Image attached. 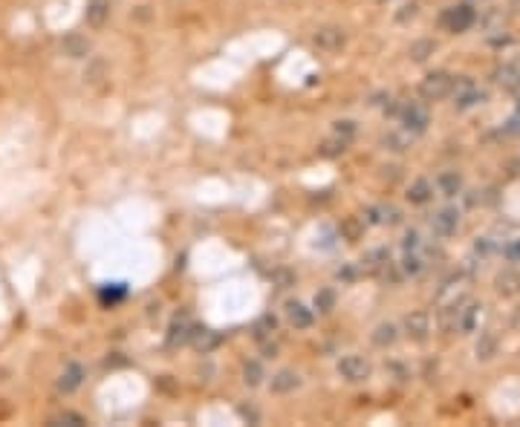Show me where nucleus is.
<instances>
[{"instance_id": "f257e3e1", "label": "nucleus", "mask_w": 520, "mask_h": 427, "mask_svg": "<svg viewBox=\"0 0 520 427\" xmlns=\"http://www.w3.org/2000/svg\"><path fill=\"white\" fill-rule=\"evenodd\" d=\"M457 90V78L451 73H431L425 75L420 93L428 98V101H440V98H448L451 93Z\"/></svg>"}, {"instance_id": "f03ea898", "label": "nucleus", "mask_w": 520, "mask_h": 427, "mask_svg": "<svg viewBox=\"0 0 520 427\" xmlns=\"http://www.w3.org/2000/svg\"><path fill=\"white\" fill-rule=\"evenodd\" d=\"M338 376L350 384H358V381H368L370 379V364L364 361L361 355H344L338 361Z\"/></svg>"}, {"instance_id": "7ed1b4c3", "label": "nucleus", "mask_w": 520, "mask_h": 427, "mask_svg": "<svg viewBox=\"0 0 520 427\" xmlns=\"http://www.w3.org/2000/svg\"><path fill=\"white\" fill-rule=\"evenodd\" d=\"M402 330H405V335L410 341H420V344L428 341V335H431V317H428V312H410L405 317Z\"/></svg>"}, {"instance_id": "20e7f679", "label": "nucleus", "mask_w": 520, "mask_h": 427, "mask_svg": "<svg viewBox=\"0 0 520 427\" xmlns=\"http://www.w3.org/2000/svg\"><path fill=\"white\" fill-rule=\"evenodd\" d=\"M402 125H405V130H410V133H425V127H428V113H425V107H420V104H405L402 107Z\"/></svg>"}, {"instance_id": "39448f33", "label": "nucleus", "mask_w": 520, "mask_h": 427, "mask_svg": "<svg viewBox=\"0 0 520 427\" xmlns=\"http://www.w3.org/2000/svg\"><path fill=\"white\" fill-rule=\"evenodd\" d=\"M316 46L321 49V52H338L341 46H344V29H338V26H324V29H318L316 32Z\"/></svg>"}, {"instance_id": "423d86ee", "label": "nucleus", "mask_w": 520, "mask_h": 427, "mask_svg": "<svg viewBox=\"0 0 520 427\" xmlns=\"http://www.w3.org/2000/svg\"><path fill=\"white\" fill-rule=\"evenodd\" d=\"M494 81H497L500 87L511 90V93H520V58H511V61H506L503 67H497Z\"/></svg>"}, {"instance_id": "0eeeda50", "label": "nucleus", "mask_w": 520, "mask_h": 427, "mask_svg": "<svg viewBox=\"0 0 520 427\" xmlns=\"http://www.w3.org/2000/svg\"><path fill=\"white\" fill-rule=\"evenodd\" d=\"M442 23H445L451 32H465L468 26L474 23V9H468V6L448 9V12H445V18H442Z\"/></svg>"}, {"instance_id": "6e6552de", "label": "nucleus", "mask_w": 520, "mask_h": 427, "mask_svg": "<svg viewBox=\"0 0 520 427\" xmlns=\"http://www.w3.org/2000/svg\"><path fill=\"white\" fill-rule=\"evenodd\" d=\"M61 52L67 58H87L90 56V41L84 35H78V32H70L61 41Z\"/></svg>"}, {"instance_id": "1a4fd4ad", "label": "nucleus", "mask_w": 520, "mask_h": 427, "mask_svg": "<svg viewBox=\"0 0 520 427\" xmlns=\"http://www.w3.org/2000/svg\"><path fill=\"white\" fill-rule=\"evenodd\" d=\"M431 226H434V231H437L440 237H448V234H454V231L459 228V214H457L454 208H442L437 217L431 220Z\"/></svg>"}, {"instance_id": "9d476101", "label": "nucleus", "mask_w": 520, "mask_h": 427, "mask_svg": "<svg viewBox=\"0 0 520 427\" xmlns=\"http://www.w3.org/2000/svg\"><path fill=\"white\" fill-rule=\"evenodd\" d=\"M81 384H84V367L81 364H70L61 372V379H58V390L61 393H76Z\"/></svg>"}, {"instance_id": "9b49d317", "label": "nucleus", "mask_w": 520, "mask_h": 427, "mask_svg": "<svg viewBox=\"0 0 520 427\" xmlns=\"http://www.w3.org/2000/svg\"><path fill=\"white\" fill-rule=\"evenodd\" d=\"M188 341H191L199 352H212V349L220 344V335H217V332H212V330H199V327H194Z\"/></svg>"}, {"instance_id": "f8f14e48", "label": "nucleus", "mask_w": 520, "mask_h": 427, "mask_svg": "<svg viewBox=\"0 0 520 427\" xmlns=\"http://www.w3.org/2000/svg\"><path fill=\"white\" fill-rule=\"evenodd\" d=\"M108 15H110V4H108V0H90L87 12H84V18H87L90 26H101L104 21H108Z\"/></svg>"}, {"instance_id": "ddd939ff", "label": "nucleus", "mask_w": 520, "mask_h": 427, "mask_svg": "<svg viewBox=\"0 0 520 427\" xmlns=\"http://www.w3.org/2000/svg\"><path fill=\"white\" fill-rule=\"evenodd\" d=\"M286 315H289V320L298 327V330H306V327H312V309H306L303 303H298V300H292V303H286Z\"/></svg>"}, {"instance_id": "4468645a", "label": "nucleus", "mask_w": 520, "mask_h": 427, "mask_svg": "<svg viewBox=\"0 0 520 427\" xmlns=\"http://www.w3.org/2000/svg\"><path fill=\"white\" fill-rule=\"evenodd\" d=\"M431 196H434V185H431L428 179H416V182L407 188V199H410L413 205H425Z\"/></svg>"}, {"instance_id": "2eb2a0df", "label": "nucleus", "mask_w": 520, "mask_h": 427, "mask_svg": "<svg viewBox=\"0 0 520 427\" xmlns=\"http://www.w3.org/2000/svg\"><path fill=\"white\" fill-rule=\"evenodd\" d=\"M298 384H301V379L295 376L292 369H281L278 376L272 379V393H292Z\"/></svg>"}, {"instance_id": "dca6fc26", "label": "nucleus", "mask_w": 520, "mask_h": 427, "mask_svg": "<svg viewBox=\"0 0 520 427\" xmlns=\"http://www.w3.org/2000/svg\"><path fill=\"white\" fill-rule=\"evenodd\" d=\"M264 379H266V372H264V367H260V361H246V367H243V381L249 387H257Z\"/></svg>"}, {"instance_id": "f3484780", "label": "nucleus", "mask_w": 520, "mask_h": 427, "mask_svg": "<svg viewBox=\"0 0 520 427\" xmlns=\"http://www.w3.org/2000/svg\"><path fill=\"white\" fill-rule=\"evenodd\" d=\"M191 330H194V327L188 324L185 317H177L174 324H171V335H168V341H171V344H185V341L191 338Z\"/></svg>"}, {"instance_id": "a211bd4d", "label": "nucleus", "mask_w": 520, "mask_h": 427, "mask_svg": "<svg viewBox=\"0 0 520 427\" xmlns=\"http://www.w3.org/2000/svg\"><path fill=\"white\" fill-rule=\"evenodd\" d=\"M437 185H440V191H442L445 196H454V194L462 188V176H459L457 171H448V174H442V176L437 179Z\"/></svg>"}, {"instance_id": "6ab92c4d", "label": "nucleus", "mask_w": 520, "mask_h": 427, "mask_svg": "<svg viewBox=\"0 0 520 427\" xmlns=\"http://www.w3.org/2000/svg\"><path fill=\"white\" fill-rule=\"evenodd\" d=\"M361 234H364V223H361V220H355V217H347V220L341 223V240H347V243H355V240H361Z\"/></svg>"}, {"instance_id": "aec40b11", "label": "nucleus", "mask_w": 520, "mask_h": 427, "mask_svg": "<svg viewBox=\"0 0 520 427\" xmlns=\"http://www.w3.org/2000/svg\"><path fill=\"white\" fill-rule=\"evenodd\" d=\"M483 98H486V95H483L480 90H474V87H465L462 93H457V101H454V104L459 107V110H468V107H474V104H480Z\"/></svg>"}, {"instance_id": "412c9836", "label": "nucleus", "mask_w": 520, "mask_h": 427, "mask_svg": "<svg viewBox=\"0 0 520 427\" xmlns=\"http://www.w3.org/2000/svg\"><path fill=\"white\" fill-rule=\"evenodd\" d=\"M396 335H399V332H396L393 324H379L376 332H373V344H376V347H390V344L396 341Z\"/></svg>"}, {"instance_id": "4be33fe9", "label": "nucleus", "mask_w": 520, "mask_h": 427, "mask_svg": "<svg viewBox=\"0 0 520 427\" xmlns=\"http://www.w3.org/2000/svg\"><path fill=\"white\" fill-rule=\"evenodd\" d=\"M434 49H437L434 41H416V43L410 46V58H413V61H425L428 56H434Z\"/></svg>"}, {"instance_id": "5701e85b", "label": "nucleus", "mask_w": 520, "mask_h": 427, "mask_svg": "<svg viewBox=\"0 0 520 427\" xmlns=\"http://www.w3.org/2000/svg\"><path fill=\"white\" fill-rule=\"evenodd\" d=\"M316 309L318 312H333L336 309V292L333 289H321L316 295Z\"/></svg>"}, {"instance_id": "b1692460", "label": "nucleus", "mask_w": 520, "mask_h": 427, "mask_svg": "<svg viewBox=\"0 0 520 427\" xmlns=\"http://www.w3.org/2000/svg\"><path fill=\"white\" fill-rule=\"evenodd\" d=\"M347 144H350V142H344V139H338V136H336V139L324 142V144L318 147V153H321V156H338V153H344V150H347Z\"/></svg>"}, {"instance_id": "393cba45", "label": "nucleus", "mask_w": 520, "mask_h": 427, "mask_svg": "<svg viewBox=\"0 0 520 427\" xmlns=\"http://www.w3.org/2000/svg\"><path fill=\"white\" fill-rule=\"evenodd\" d=\"M49 424H70V427H81V424H87L84 421V416H78V413H58V416H52L49 418Z\"/></svg>"}, {"instance_id": "a878e982", "label": "nucleus", "mask_w": 520, "mask_h": 427, "mask_svg": "<svg viewBox=\"0 0 520 427\" xmlns=\"http://www.w3.org/2000/svg\"><path fill=\"white\" fill-rule=\"evenodd\" d=\"M497 289H500L503 295H514V292L520 289V278H517V275H500V278H497Z\"/></svg>"}, {"instance_id": "bb28decb", "label": "nucleus", "mask_w": 520, "mask_h": 427, "mask_svg": "<svg viewBox=\"0 0 520 427\" xmlns=\"http://www.w3.org/2000/svg\"><path fill=\"white\" fill-rule=\"evenodd\" d=\"M494 349H497V338H494V335H483V338L477 341V358H492Z\"/></svg>"}, {"instance_id": "cd10ccee", "label": "nucleus", "mask_w": 520, "mask_h": 427, "mask_svg": "<svg viewBox=\"0 0 520 427\" xmlns=\"http://www.w3.org/2000/svg\"><path fill=\"white\" fill-rule=\"evenodd\" d=\"M275 327H278V324H275V317H269V315H266V317H264V320H260V324L254 327V338H260V341H264L269 332H275Z\"/></svg>"}, {"instance_id": "c85d7f7f", "label": "nucleus", "mask_w": 520, "mask_h": 427, "mask_svg": "<svg viewBox=\"0 0 520 427\" xmlns=\"http://www.w3.org/2000/svg\"><path fill=\"white\" fill-rule=\"evenodd\" d=\"M503 257H506L509 263H520V237H517V240H509V243L503 246Z\"/></svg>"}, {"instance_id": "c756f323", "label": "nucleus", "mask_w": 520, "mask_h": 427, "mask_svg": "<svg viewBox=\"0 0 520 427\" xmlns=\"http://www.w3.org/2000/svg\"><path fill=\"white\" fill-rule=\"evenodd\" d=\"M336 136L344 139V142H350L355 136V122H336Z\"/></svg>"}, {"instance_id": "7c9ffc66", "label": "nucleus", "mask_w": 520, "mask_h": 427, "mask_svg": "<svg viewBox=\"0 0 520 427\" xmlns=\"http://www.w3.org/2000/svg\"><path fill=\"white\" fill-rule=\"evenodd\" d=\"M420 269H422V260H420V257H416V254H410V251H407V257H405V272L416 275V272H420Z\"/></svg>"}, {"instance_id": "2f4dec72", "label": "nucleus", "mask_w": 520, "mask_h": 427, "mask_svg": "<svg viewBox=\"0 0 520 427\" xmlns=\"http://www.w3.org/2000/svg\"><path fill=\"white\" fill-rule=\"evenodd\" d=\"M402 246H405V251H416V248L422 246V243H420V234H416V231H407V234H405V243H402Z\"/></svg>"}, {"instance_id": "473e14b6", "label": "nucleus", "mask_w": 520, "mask_h": 427, "mask_svg": "<svg viewBox=\"0 0 520 427\" xmlns=\"http://www.w3.org/2000/svg\"><path fill=\"white\" fill-rule=\"evenodd\" d=\"M240 416H243V418H249V421H257V418H260V416H257L254 410H249V407H240Z\"/></svg>"}, {"instance_id": "72a5a7b5", "label": "nucleus", "mask_w": 520, "mask_h": 427, "mask_svg": "<svg viewBox=\"0 0 520 427\" xmlns=\"http://www.w3.org/2000/svg\"><path fill=\"white\" fill-rule=\"evenodd\" d=\"M517 107H520V104H517Z\"/></svg>"}]
</instances>
